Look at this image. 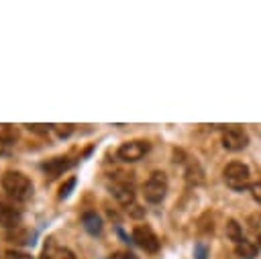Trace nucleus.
Returning <instances> with one entry per match:
<instances>
[{
	"label": "nucleus",
	"instance_id": "nucleus-3",
	"mask_svg": "<svg viewBox=\"0 0 261 259\" xmlns=\"http://www.w3.org/2000/svg\"><path fill=\"white\" fill-rule=\"evenodd\" d=\"M165 194H167V177H165V173L163 171H153L149 175V179L145 182V186H143L145 200L151 202V204H157V202H161L165 198Z\"/></svg>",
	"mask_w": 261,
	"mask_h": 259
},
{
	"label": "nucleus",
	"instance_id": "nucleus-13",
	"mask_svg": "<svg viewBox=\"0 0 261 259\" xmlns=\"http://www.w3.org/2000/svg\"><path fill=\"white\" fill-rule=\"evenodd\" d=\"M226 237L230 239V241H234V243H241L243 241V230H241V224L237 222V220H228L226 222Z\"/></svg>",
	"mask_w": 261,
	"mask_h": 259
},
{
	"label": "nucleus",
	"instance_id": "nucleus-12",
	"mask_svg": "<svg viewBox=\"0 0 261 259\" xmlns=\"http://www.w3.org/2000/svg\"><path fill=\"white\" fill-rule=\"evenodd\" d=\"M6 239L8 241H12V243H16V245H24V243H31V235H29V230H24V228H12V230H8V235H6Z\"/></svg>",
	"mask_w": 261,
	"mask_h": 259
},
{
	"label": "nucleus",
	"instance_id": "nucleus-22",
	"mask_svg": "<svg viewBox=\"0 0 261 259\" xmlns=\"http://www.w3.org/2000/svg\"><path fill=\"white\" fill-rule=\"evenodd\" d=\"M69 133H71V124H65V128H61V126L57 128V135H59V137H67Z\"/></svg>",
	"mask_w": 261,
	"mask_h": 259
},
{
	"label": "nucleus",
	"instance_id": "nucleus-10",
	"mask_svg": "<svg viewBox=\"0 0 261 259\" xmlns=\"http://www.w3.org/2000/svg\"><path fill=\"white\" fill-rule=\"evenodd\" d=\"M82 222H84L86 230L92 232V235H98V232L102 230V220H100V216H98L96 212H86V214L82 216Z\"/></svg>",
	"mask_w": 261,
	"mask_h": 259
},
{
	"label": "nucleus",
	"instance_id": "nucleus-23",
	"mask_svg": "<svg viewBox=\"0 0 261 259\" xmlns=\"http://www.w3.org/2000/svg\"><path fill=\"white\" fill-rule=\"evenodd\" d=\"M249 222H251V226H253V228H259V226H261V214H259V216H251V220H249Z\"/></svg>",
	"mask_w": 261,
	"mask_h": 259
},
{
	"label": "nucleus",
	"instance_id": "nucleus-21",
	"mask_svg": "<svg viewBox=\"0 0 261 259\" xmlns=\"http://www.w3.org/2000/svg\"><path fill=\"white\" fill-rule=\"evenodd\" d=\"M110 259H137V257L133 253H128V251H118V253L110 255Z\"/></svg>",
	"mask_w": 261,
	"mask_h": 259
},
{
	"label": "nucleus",
	"instance_id": "nucleus-7",
	"mask_svg": "<svg viewBox=\"0 0 261 259\" xmlns=\"http://www.w3.org/2000/svg\"><path fill=\"white\" fill-rule=\"evenodd\" d=\"M20 210L18 208H14V206H10V204H0V224L4 226V228H8V230H12V228H18V224H20Z\"/></svg>",
	"mask_w": 261,
	"mask_h": 259
},
{
	"label": "nucleus",
	"instance_id": "nucleus-15",
	"mask_svg": "<svg viewBox=\"0 0 261 259\" xmlns=\"http://www.w3.org/2000/svg\"><path fill=\"white\" fill-rule=\"evenodd\" d=\"M16 139V131L8 124H0V145H10Z\"/></svg>",
	"mask_w": 261,
	"mask_h": 259
},
{
	"label": "nucleus",
	"instance_id": "nucleus-9",
	"mask_svg": "<svg viewBox=\"0 0 261 259\" xmlns=\"http://www.w3.org/2000/svg\"><path fill=\"white\" fill-rule=\"evenodd\" d=\"M67 167H69L67 157H53V159H49V161L43 163V171H45L49 177H57V175H61Z\"/></svg>",
	"mask_w": 261,
	"mask_h": 259
},
{
	"label": "nucleus",
	"instance_id": "nucleus-17",
	"mask_svg": "<svg viewBox=\"0 0 261 259\" xmlns=\"http://www.w3.org/2000/svg\"><path fill=\"white\" fill-rule=\"evenodd\" d=\"M73 186H75V177H69V179H67V182L61 186V190H59V198H67Z\"/></svg>",
	"mask_w": 261,
	"mask_h": 259
},
{
	"label": "nucleus",
	"instance_id": "nucleus-25",
	"mask_svg": "<svg viewBox=\"0 0 261 259\" xmlns=\"http://www.w3.org/2000/svg\"><path fill=\"white\" fill-rule=\"evenodd\" d=\"M259 247H261V235H259Z\"/></svg>",
	"mask_w": 261,
	"mask_h": 259
},
{
	"label": "nucleus",
	"instance_id": "nucleus-5",
	"mask_svg": "<svg viewBox=\"0 0 261 259\" xmlns=\"http://www.w3.org/2000/svg\"><path fill=\"white\" fill-rule=\"evenodd\" d=\"M222 145L228 151H241V149H245L249 145V135L239 126H230L222 135Z\"/></svg>",
	"mask_w": 261,
	"mask_h": 259
},
{
	"label": "nucleus",
	"instance_id": "nucleus-1",
	"mask_svg": "<svg viewBox=\"0 0 261 259\" xmlns=\"http://www.w3.org/2000/svg\"><path fill=\"white\" fill-rule=\"evenodd\" d=\"M0 182H2L4 192H6L8 196H12L14 200H27V198H31V194H33V184H31V179H29L24 173H20V171H6Z\"/></svg>",
	"mask_w": 261,
	"mask_h": 259
},
{
	"label": "nucleus",
	"instance_id": "nucleus-19",
	"mask_svg": "<svg viewBox=\"0 0 261 259\" xmlns=\"http://www.w3.org/2000/svg\"><path fill=\"white\" fill-rule=\"evenodd\" d=\"M55 259H77L69 249H59L57 253H55Z\"/></svg>",
	"mask_w": 261,
	"mask_h": 259
},
{
	"label": "nucleus",
	"instance_id": "nucleus-6",
	"mask_svg": "<svg viewBox=\"0 0 261 259\" xmlns=\"http://www.w3.org/2000/svg\"><path fill=\"white\" fill-rule=\"evenodd\" d=\"M133 241L147 253H155L159 251V239L155 237V232L149 226H137L133 230Z\"/></svg>",
	"mask_w": 261,
	"mask_h": 259
},
{
	"label": "nucleus",
	"instance_id": "nucleus-16",
	"mask_svg": "<svg viewBox=\"0 0 261 259\" xmlns=\"http://www.w3.org/2000/svg\"><path fill=\"white\" fill-rule=\"evenodd\" d=\"M4 259H33L29 253H22V251H16V249H8L4 253Z\"/></svg>",
	"mask_w": 261,
	"mask_h": 259
},
{
	"label": "nucleus",
	"instance_id": "nucleus-11",
	"mask_svg": "<svg viewBox=\"0 0 261 259\" xmlns=\"http://www.w3.org/2000/svg\"><path fill=\"white\" fill-rule=\"evenodd\" d=\"M234 253H237L241 259H255V257H257V247H255L253 243H249V241H241V243H237Z\"/></svg>",
	"mask_w": 261,
	"mask_h": 259
},
{
	"label": "nucleus",
	"instance_id": "nucleus-4",
	"mask_svg": "<svg viewBox=\"0 0 261 259\" xmlns=\"http://www.w3.org/2000/svg\"><path fill=\"white\" fill-rule=\"evenodd\" d=\"M147 151H149V143L147 141H128V143H122L118 147V157L122 161H126V163H135L141 157H145Z\"/></svg>",
	"mask_w": 261,
	"mask_h": 259
},
{
	"label": "nucleus",
	"instance_id": "nucleus-18",
	"mask_svg": "<svg viewBox=\"0 0 261 259\" xmlns=\"http://www.w3.org/2000/svg\"><path fill=\"white\" fill-rule=\"evenodd\" d=\"M251 196H253V200L257 202V204H261V182H255V184H251Z\"/></svg>",
	"mask_w": 261,
	"mask_h": 259
},
{
	"label": "nucleus",
	"instance_id": "nucleus-14",
	"mask_svg": "<svg viewBox=\"0 0 261 259\" xmlns=\"http://www.w3.org/2000/svg\"><path fill=\"white\" fill-rule=\"evenodd\" d=\"M204 173H202V169H200V165L194 161V163H190L188 167H186V177H188V182L190 184H200L204 177H202Z\"/></svg>",
	"mask_w": 261,
	"mask_h": 259
},
{
	"label": "nucleus",
	"instance_id": "nucleus-20",
	"mask_svg": "<svg viewBox=\"0 0 261 259\" xmlns=\"http://www.w3.org/2000/svg\"><path fill=\"white\" fill-rule=\"evenodd\" d=\"M27 126H29V131H33V133H47L51 124H27Z\"/></svg>",
	"mask_w": 261,
	"mask_h": 259
},
{
	"label": "nucleus",
	"instance_id": "nucleus-2",
	"mask_svg": "<svg viewBox=\"0 0 261 259\" xmlns=\"http://www.w3.org/2000/svg\"><path fill=\"white\" fill-rule=\"evenodd\" d=\"M224 175V182L230 190H237V192H243L245 188H251V171L245 163L241 161H232L224 167L222 171Z\"/></svg>",
	"mask_w": 261,
	"mask_h": 259
},
{
	"label": "nucleus",
	"instance_id": "nucleus-8",
	"mask_svg": "<svg viewBox=\"0 0 261 259\" xmlns=\"http://www.w3.org/2000/svg\"><path fill=\"white\" fill-rule=\"evenodd\" d=\"M112 196H114L120 204L128 206V204L135 200V190H133V186H130L126 179H122V182H114V184H112Z\"/></svg>",
	"mask_w": 261,
	"mask_h": 259
},
{
	"label": "nucleus",
	"instance_id": "nucleus-24",
	"mask_svg": "<svg viewBox=\"0 0 261 259\" xmlns=\"http://www.w3.org/2000/svg\"><path fill=\"white\" fill-rule=\"evenodd\" d=\"M196 255H198V259H206V249L202 245H198L196 247Z\"/></svg>",
	"mask_w": 261,
	"mask_h": 259
}]
</instances>
